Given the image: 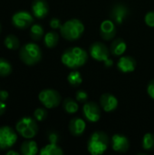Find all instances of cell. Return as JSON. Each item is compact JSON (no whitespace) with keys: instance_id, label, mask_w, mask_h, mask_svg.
I'll use <instances>...</instances> for the list:
<instances>
[{"instance_id":"1","label":"cell","mask_w":154,"mask_h":155,"mask_svg":"<svg viewBox=\"0 0 154 155\" xmlns=\"http://www.w3.org/2000/svg\"><path fill=\"white\" fill-rule=\"evenodd\" d=\"M88 58V54L81 47H71L66 49L61 57L62 63L71 69H76L83 66Z\"/></svg>"},{"instance_id":"2","label":"cell","mask_w":154,"mask_h":155,"mask_svg":"<svg viewBox=\"0 0 154 155\" xmlns=\"http://www.w3.org/2000/svg\"><path fill=\"white\" fill-rule=\"evenodd\" d=\"M84 32V24L78 19H70L62 25L60 33L62 36L68 41H75L79 39Z\"/></svg>"},{"instance_id":"3","label":"cell","mask_w":154,"mask_h":155,"mask_svg":"<svg viewBox=\"0 0 154 155\" xmlns=\"http://www.w3.org/2000/svg\"><path fill=\"white\" fill-rule=\"evenodd\" d=\"M109 145V138L103 132H94L89 138L87 150L92 155L104 153Z\"/></svg>"},{"instance_id":"4","label":"cell","mask_w":154,"mask_h":155,"mask_svg":"<svg viewBox=\"0 0 154 155\" xmlns=\"http://www.w3.org/2000/svg\"><path fill=\"white\" fill-rule=\"evenodd\" d=\"M19 57L24 64L27 65H34L41 60L42 51L36 44L27 43L21 47Z\"/></svg>"},{"instance_id":"5","label":"cell","mask_w":154,"mask_h":155,"mask_svg":"<svg viewBox=\"0 0 154 155\" xmlns=\"http://www.w3.org/2000/svg\"><path fill=\"white\" fill-rule=\"evenodd\" d=\"M16 133L25 139H32L38 133L36 120L31 117H23L15 124Z\"/></svg>"},{"instance_id":"6","label":"cell","mask_w":154,"mask_h":155,"mask_svg":"<svg viewBox=\"0 0 154 155\" xmlns=\"http://www.w3.org/2000/svg\"><path fill=\"white\" fill-rule=\"evenodd\" d=\"M91 56L98 62H103L107 67L113 65V60L110 58V50L107 46L100 42H95L90 46Z\"/></svg>"},{"instance_id":"7","label":"cell","mask_w":154,"mask_h":155,"mask_svg":"<svg viewBox=\"0 0 154 155\" xmlns=\"http://www.w3.org/2000/svg\"><path fill=\"white\" fill-rule=\"evenodd\" d=\"M38 99L45 108L52 109L57 107L60 104L61 95L57 91L54 89H44L39 93Z\"/></svg>"},{"instance_id":"8","label":"cell","mask_w":154,"mask_h":155,"mask_svg":"<svg viewBox=\"0 0 154 155\" xmlns=\"http://www.w3.org/2000/svg\"><path fill=\"white\" fill-rule=\"evenodd\" d=\"M17 141V133L10 126L0 127V150L10 149Z\"/></svg>"},{"instance_id":"9","label":"cell","mask_w":154,"mask_h":155,"mask_svg":"<svg viewBox=\"0 0 154 155\" xmlns=\"http://www.w3.org/2000/svg\"><path fill=\"white\" fill-rule=\"evenodd\" d=\"M34 17L33 15L25 10H20L15 13L12 16V24L15 27L18 29H25L33 25Z\"/></svg>"},{"instance_id":"10","label":"cell","mask_w":154,"mask_h":155,"mask_svg":"<svg viewBox=\"0 0 154 155\" xmlns=\"http://www.w3.org/2000/svg\"><path fill=\"white\" fill-rule=\"evenodd\" d=\"M83 112L84 117L91 123H96L101 118V110L93 102L86 103L83 107Z\"/></svg>"},{"instance_id":"11","label":"cell","mask_w":154,"mask_h":155,"mask_svg":"<svg viewBox=\"0 0 154 155\" xmlns=\"http://www.w3.org/2000/svg\"><path fill=\"white\" fill-rule=\"evenodd\" d=\"M128 13H129V10L126 5L118 4L113 7L112 11H111V17L113 18L114 23H116L118 25H122L123 23V21L126 19Z\"/></svg>"},{"instance_id":"12","label":"cell","mask_w":154,"mask_h":155,"mask_svg":"<svg viewBox=\"0 0 154 155\" xmlns=\"http://www.w3.org/2000/svg\"><path fill=\"white\" fill-rule=\"evenodd\" d=\"M31 9L34 17L42 19L48 14L49 6L45 0H34L31 5Z\"/></svg>"},{"instance_id":"13","label":"cell","mask_w":154,"mask_h":155,"mask_svg":"<svg viewBox=\"0 0 154 155\" xmlns=\"http://www.w3.org/2000/svg\"><path fill=\"white\" fill-rule=\"evenodd\" d=\"M113 150L118 153H126L129 150L130 143L127 137L121 134H114L112 137Z\"/></svg>"},{"instance_id":"14","label":"cell","mask_w":154,"mask_h":155,"mask_svg":"<svg viewBox=\"0 0 154 155\" xmlns=\"http://www.w3.org/2000/svg\"><path fill=\"white\" fill-rule=\"evenodd\" d=\"M100 34L101 36L106 41L113 39L116 34V26L112 20L103 21L100 25Z\"/></svg>"},{"instance_id":"15","label":"cell","mask_w":154,"mask_h":155,"mask_svg":"<svg viewBox=\"0 0 154 155\" xmlns=\"http://www.w3.org/2000/svg\"><path fill=\"white\" fill-rule=\"evenodd\" d=\"M100 104L104 112L111 113L118 107V100L111 94H104L101 96Z\"/></svg>"},{"instance_id":"16","label":"cell","mask_w":154,"mask_h":155,"mask_svg":"<svg viewBox=\"0 0 154 155\" xmlns=\"http://www.w3.org/2000/svg\"><path fill=\"white\" fill-rule=\"evenodd\" d=\"M117 67L123 73H131L135 70L136 62L131 56H123L118 61Z\"/></svg>"},{"instance_id":"17","label":"cell","mask_w":154,"mask_h":155,"mask_svg":"<svg viewBox=\"0 0 154 155\" xmlns=\"http://www.w3.org/2000/svg\"><path fill=\"white\" fill-rule=\"evenodd\" d=\"M86 128L85 122L81 118H74L69 124V130L71 134L74 136H80L84 134Z\"/></svg>"},{"instance_id":"18","label":"cell","mask_w":154,"mask_h":155,"mask_svg":"<svg viewBox=\"0 0 154 155\" xmlns=\"http://www.w3.org/2000/svg\"><path fill=\"white\" fill-rule=\"evenodd\" d=\"M20 150L23 155H35L38 153V145L34 141L26 139V141L21 144Z\"/></svg>"},{"instance_id":"19","label":"cell","mask_w":154,"mask_h":155,"mask_svg":"<svg viewBox=\"0 0 154 155\" xmlns=\"http://www.w3.org/2000/svg\"><path fill=\"white\" fill-rule=\"evenodd\" d=\"M126 43L122 38H117L112 43L110 51L114 55H122L126 51Z\"/></svg>"},{"instance_id":"20","label":"cell","mask_w":154,"mask_h":155,"mask_svg":"<svg viewBox=\"0 0 154 155\" xmlns=\"http://www.w3.org/2000/svg\"><path fill=\"white\" fill-rule=\"evenodd\" d=\"M39 153L41 155H63L64 151L61 149L60 146L57 145V143H50L47 145L44 146Z\"/></svg>"},{"instance_id":"21","label":"cell","mask_w":154,"mask_h":155,"mask_svg":"<svg viewBox=\"0 0 154 155\" xmlns=\"http://www.w3.org/2000/svg\"><path fill=\"white\" fill-rule=\"evenodd\" d=\"M58 41H59V35L56 32L51 31L44 35V44L48 48H54V46H56V45L58 44Z\"/></svg>"},{"instance_id":"22","label":"cell","mask_w":154,"mask_h":155,"mask_svg":"<svg viewBox=\"0 0 154 155\" xmlns=\"http://www.w3.org/2000/svg\"><path fill=\"white\" fill-rule=\"evenodd\" d=\"M4 44L5 47L9 50H16L20 46V41L18 37L15 35H8L5 39Z\"/></svg>"},{"instance_id":"23","label":"cell","mask_w":154,"mask_h":155,"mask_svg":"<svg viewBox=\"0 0 154 155\" xmlns=\"http://www.w3.org/2000/svg\"><path fill=\"white\" fill-rule=\"evenodd\" d=\"M13 71L12 64L10 62L5 58L0 57V77L8 76Z\"/></svg>"},{"instance_id":"24","label":"cell","mask_w":154,"mask_h":155,"mask_svg":"<svg viewBox=\"0 0 154 155\" xmlns=\"http://www.w3.org/2000/svg\"><path fill=\"white\" fill-rule=\"evenodd\" d=\"M30 36L33 40L38 41L44 36V28L39 24H34L31 25L30 28Z\"/></svg>"},{"instance_id":"25","label":"cell","mask_w":154,"mask_h":155,"mask_svg":"<svg viewBox=\"0 0 154 155\" xmlns=\"http://www.w3.org/2000/svg\"><path fill=\"white\" fill-rule=\"evenodd\" d=\"M67 81L72 86H78L83 83V78L78 71H72L67 76Z\"/></svg>"},{"instance_id":"26","label":"cell","mask_w":154,"mask_h":155,"mask_svg":"<svg viewBox=\"0 0 154 155\" xmlns=\"http://www.w3.org/2000/svg\"><path fill=\"white\" fill-rule=\"evenodd\" d=\"M64 109L66 113L68 114H75L78 109H79V106L77 104V103L75 101H74L73 99L71 98H67L64 101Z\"/></svg>"},{"instance_id":"27","label":"cell","mask_w":154,"mask_h":155,"mask_svg":"<svg viewBox=\"0 0 154 155\" xmlns=\"http://www.w3.org/2000/svg\"><path fill=\"white\" fill-rule=\"evenodd\" d=\"M143 148L146 151L154 150V134H151V133H148L143 136Z\"/></svg>"},{"instance_id":"28","label":"cell","mask_w":154,"mask_h":155,"mask_svg":"<svg viewBox=\"0 0 154 155\" xmlns=\"http://www.w3.org/2000/svg\"><path fill=\"white\" fill-rule=\"evenodd\" d=\"M46 116H47V112H46V110H44L43 108H37L34 112V117L38 122L44 121L46 118Z\"/></svg>"},{"instance_id":"29","label":"cell","mask_w":154,"mask_h":155,"mask_svg":"<svg viewBox=\"0 0 154 155\" xmlns=\"http://www.w3.org/2000/svg\"><path fill=\"white\" fill-rule=\"evenodd\" d=\"M144 21L150 27H154V11H150L145 15Z\"/></svg>"},{"instance_id":"30","label":"cell","mask_w":154,"mask_h":155,"mask_svg":"<svg viewBox=\"0 0 154 155\" xmlns=\"http://www.w3.org/2000/svg\"><path fill=\"white\" fill-rule=\"evenodd\" d=\"M75 98H76V100H77L78 102L84 103V102H86V101H87V99H88V94H87L86 92L80 90V91H78V92L76 93Z\"/></svg>"},{"instance_id":"31","label":"cell","mask_w":154,"mask_h":155,"mask_svg":"<svg viewBox=\"0 0 154 155\" xmlns=\"http://www.w3.org/2000/svg\"><path fill=\"white\" fill-rule=\"evenodd\" d=\"M50 26L53 28V29H60L61 26H62V24H61V21L58 19V18H52L50 20Z\"/></svg>"},{"instance_id":"32","label":"cell","mask_w":154,"mask_h":155,"mask_svg":"<svg viewBox=\"0 0 154 155\" xmlns=\"http://www.w3.org/2000/svg\"><path fill=\"white\" fill-rule=\"evenodd\" d=\"M147 93L150 95V97L154 100V79L149 83L147 86Z\"/></svg>"},{"instance_id":"33","label":"cell","mask_w":154,"mask_h":155,"mask_svg":"<svg viewBox=\"0 0 154 155\" xmlns=\"http://www.w3.org/2000/svg\"><path fill=\"white\" fill-rule=\"evenodd\" d=\"M48 139H49V142L50 143H57V141H58V135L54 133H51L48 136Z\"/></svg>"},{"instance_id":"34","label":"cell","mask_w":154,"mask_h":155,"mask_svg":"<svg viewBox=\"0 0 154 155\" xmlns=\"http://www.w3.org/2000/svg\"><path fill=\"white\" fill-rule=\"evenodd\" d=\"M9 94H8V92L5 91V90H0V100L1 101H6L7 98H8Z\"/></svg>"},{"instance_id":"35","label":"cell","mask_w":154,"mask_h":155,"mask_svg":"<svg viewBox=\"0 0 154 155\" xmlns=\"http://www.w3.org/2000/svg\"><path fill=\"white\" fill-rule=\"evenodd\" d=\"M5 108H6V104H5L4 101H1L0 100V115H2L5 113Z\"/></svg>"},{"instance_id":"36","label":"cell","mask_w":154,"mask_h":155,"mask_svg":"<svg viewBox=\"0 0 154 155\" xmlns=\"http://www.w3.org/2000/svg\"><path fill=\"white\" fill-rule=\"evenodd\" d=\"M6 155H19V153L15 152L13 150H9V151L6 152Z\"/></svg>"},{"instance_id":"37","label":"cell","mask_w":154,"mask_h":155,"mask_svg":"<svg viewBox=\"0 0 154 155\" xmlns=\"http://www.w3.org/2000/svg\"><path fill=\"white\" fill-rule=\"evenodd\" d=\"M0 31H1V24H0Z\"/></svg>"}]
</instances>
